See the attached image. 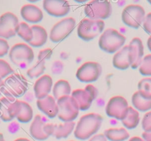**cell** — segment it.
Wrapping results in <instances>:
<instances>
[{
  "label": "cell",
  "mask_w": 151,
  "mask_h": 141,
  "mask_svg": "<svg viewBox=\"0 0 151 141\" xmlns=\"http://www.w3.org/2000/svg\"><path fill=\"white\" fill-rule=\"evenodd\" d=\"M138 90L144 91L151 95V77L143 78L138 83Z\"/></svg>",
  "instance_id": "33"
},
{
  "label": "cell",
  "mask_w": 151,
  "mask_h": 141,
  "mask_svg": "<svg viewBox=\"0 0 151 141\" xmlns=\"http://www.w3.org/2000/svg\"><path fill=\"white\" fill-rule=\"evenodd\" d=\"M3 85H4V81L2 80V79L1 78H0V95H1V90H2V88H3Z\"/></svg>",
  "instance_id": "44"
},
{
  "label": "cell",
  "mask_w": 151,
  "mask_h": 141,
  "mask_svg": "<svg viewBox=\"0 0 151 141\" xmlns=\"http://www.w3.org/2000/svg\"><path fill=\"white\" fill-rule=\"evenodd\" d=\"M19 19L14 13L6 12L0 16V38L7 39L17 33Z\"/></svg>",
  "instance_id": "14"
},
{
  "label": "cell",
  "mask_w": 151,
  "mask_h": 141,
  "mask_svg": "<svg viewBox=\"0 0 151 141\" xmlns=\"http://www.w3.org/2000/svg\"><path fill=\"white\" fill-rule=\"evenodd\" d=\"M45 61H40L38 60L37 63L34 65L30 68L27 69V76L30 79L33 78H39L42 76L45 70Z\"/></svg>",
  "instance_id": "30"
},
{
  "label": "cell",
  "mask_w": 151,
  "mask_h": 141,
  "mask_svg": "<svg viewBox=\"0 0 151 141\" xmlns=\"http://www.w3.org/2000/svg\"><path fill=\"white\" fill-rule=\"evenodd\" d=\"M105 22L101 20H93L86 18L80 21L78 26V35L85 41H90L103 33Z\"/></svg>",
  "instance_id": "4"
},
{
  "label": "cell",
  "mask_w": 151,
  "mask_h": 141,
  "mask_svg": "<svg viewBox=\"0 0 151 141\" xmlns=\"http://www.w3.org/2000/svg\"><path fill=\"white\" fill-rule=\"evenodd\" d=\"M101 115L91 113L83 115L75 126L74 135L80 140H86L97 134L103 123Z\"/></svg>",
  "instance_id": "1"
},
{
  "label": "cell",
  "mask_w": 151,
  "mask_h": 141,
  "mask_svg": "<svg viewBox=\"0 0 151 141\" xmlns=\"http://www.w3.org/2000/svg\"><path fill=\"white\" fill-rule=\"evenodd\" d=\"M8 54L12 63L18 66L30 64L35 57L32 47L24 43L13 45L9 50Z\"/></svg>",
  "instance_id": "7"
},
{
  "label": "cell",
  "mask_w": 151,
  "mask_h": 141,
  "mask_svg": "<svg viewBox=\"0 0 151 141\" xmlns=\"http://www.w3.org/2000/svg\"><path fill=\"white\" fill-rule=\"evenodd\" d=\"M52 49L50 48H44L38 52V60L40 61H46L47 60H50V57L52 55Z\"/></svg>",
  "instance_id": "35"
},
{
  "label": "cell",
  "mask_w": 151,
  "mask_h": 141,
  "mask_svg": "<svg viewBox=\"0 0 151 141\" xmlns=\"http://www.w3.org/2000/svg\"><path fill=\"white\" fill-rule=\"evenodd\" d=\"M70 95L77 101L79 110L82 111L88 110L94 101L92 97L85 89L74 90Z\"/></svg>",
  "instance_id": "21"
},
{
  "label": "cell",
  "mask_w": 151,
  "mask_h": 141,
  "mask_svg": "<svg viewBox=\"0 0 151 141\" xmlns=\"http://www.w3.org/2000/svg\"><path fill=\"white\" fill-rule=\"evenodd\" d=\"M20 100L4 95L0 98V119L9 122L16 118L20 110Z\"/></svg>",
  "instance_id": "13"
},
{
  "label": "cell",
  "mask_w": 151,
  "mask_h": 141,
  "mask_svg": "<svg viewBox=\"0 0 151 141\" xmlns=\"http://www.w3.org/2000/svg\"><path fill=\"white\" fill-rule=\"evenodd\" d=\"M27 89V80L23 75L11 73L4 79L1 93L4 95L17 98L24 95Z\"/></svg>",
  "instance_id": "3"
},
{
  "label": "cell",
  "mask_w": 151,
  "mask_h": 141,
  "mask_svg": "<svg viewBox=\"0 0 151 141\" xmlns=\"http://www.w3.org/2000/svg\"><path fill=\"white\" fill-rule=\"evenodd\" d=\"M128 141H145L142 138L139 137H133L131 139H129Z\"/></svg>",
  "instance_id": "42"
},
{
  "label": "cell",
  "mask_w": 151,
  "mask_h": 141,
  "mask_svg": "<svg viewBox=\"0 0 151 141\" xmlns=\"http://www.w3.org/2000/svg\"><path fill=\"white\" fill-rule=\"evenodd\" d=\"M128 103L124 97L115 95L108 101L106 107V113L108 116L117 120H123L128 111Z\"/></svg>",
  "instance_id": "12"
},
{
  "label": "cell",
  "mask_w": 151,
  "mask_h": 141,
  "mask_svg": "<svg viewBox=\"0 0 151 141\" xmlns=\"http://www.w3.org/2000/svg\"><path fill=\"white\" fill-rule=\"evenodd\" d=\"M130 45L133 48V53L134 57V63L131 66L132 68H137L139 67L144 55V46L142 41L139 38H134L130 42Z\"/></svg>",
  "instance_id": "23"
},
{
  "label": "cell",
  "mask_w": 151,
  "mask_h": 141,
  "mask_svg": "<svg viewBox=\"0 0 151 141\" xmlns=\"http://www.w3.org/2000/svg\"><path fill=\"white\" fill-rule=\"evenodd\" d=\"M84 12L88 19L103 21L111 16V3L107 0H92L85 6Z\"/></svg>",
  "instance_id": "5"
},
{
  "label": "cell",
  "mask_w": 151,
  "mask_h": 141,
  "mask_svg": "<svg viewBox=\"0 0 151 141\" xmlns=\"http://www.w3.org/2000/svg\"><path fill=\"white\" fill-rule=\"evenodd\" d=\"M0 141H5L4 140V136H3V135L1 133V132H0Z\"/></svg>",
  "instance_id": "46"
},
{
  "label": "cell",
  "mask_w": 151,
  "mask_h": 141,
  "mask_svg": "<svg viewBox=\"0 0 151 141\" xmlns=\"http://www.w3.org/2000/svg\"><path fill=\"white\" fill-rule=\"evenodd\" d=\"M14 141H31V140H29L27 139V138H22V137H20V138H18V139L15 140Z\"/></svg>",
  "instance_id": "45"
},
{
  "label": "cell",
  "mask_w": 151,
  "mask_h": 141,
  "mask_svg": "<svg viewBox=\"0 0 151 141\" xmlns=\"http://www.w3.org/2000/svg\"><path fill=\"white\" fill-rule=\"evenodd\" d=\"M113 66L119 70H126L134 63L133 48L130 44L118 50L113 57Z\"/></svg>",
  "instance_id": "15"
},
{
  "label": "cell",
  "mask_w": 151,
  "mask_h": 141,
  "mask_svg": "<svg viewBox=\"0 0 151 141\" xmlns=\"http://www.w3.org/2000/svg\"><path fill=\"white\" fill-rule=\"evenodd\" d=\"M108 140L103 134H96L88 139V141H107Z\"/></svg>",
  "instance_id": "40"
},
{
  "label": "cell",
  "mask_w": 151,
  "mask_h": 141,
  "mask_svg": "<svg viewBox=\"0 0 151 141\" xmlns=\"http://www.w3.org/2000/svg\"><path fill=\"white\" fill-rule=\"evenodd\" d=\"M75 123L74 121L64 122L60 124H55L53 135L56 139L66 138L75 130Z\"/></svg>",
  "instance_id": "25"
},
{
  "label": "cell",
  "mask_w": 151,
  "mask_h": 141,
  "mask_svg": "<svg viewBox=\"0 0 151 141\" xmlns=\"http://www.w3.org/2000/svg\"><path fill=\"white\" fill-rule=\"evenodd\" d=\"M133 106L137 111L147 112L151 110V95L142 90H138L132 95Z\"/></svg>",
  "instance_id": "20"
},
{
  "label": "cell",
  "mask_w": 151,
  "mask_h": 141,
  "mask_svg": "<svg viewBox=\"0 0 151 141\" xmlns=\"http://www.w3.org/2000/svg\"><path fill=\"white\" fill-rule=\"evenodd\" d=\"M44 10L54 17H63L70 11V4L66 0H44Z\"/></svg>",
  "instance_id": "16"
},
{
  "label": "cell",
  "mask_w": 151,
  "mask_h": 141,
  "mask_svg": "<svg viewBox=\"0 0 151 141\" xmlns=\"http://www.w3.org/2000/svg\"><path fill=\"white\" fill-rule=\"evenodd\" d=\"M55 124L48 123L47 120L40 115H36L29 126V133L37 140H45L53 135Z\"/></svg>",
  "instance_id": "8"
},
{
  "label": "cell",
  "mask_w": 151,
  "mask_h": 141,
  "mask_svg": "<svg viewBox=\"0 0 151 141\" xmlns=\"http://www.w3.org/2000/svg\"><path fill=\"white\" fill-rule=\"evenodd\" d=\"M36 105L38 110L50 118H54L58 115V107L57 100L51 95H48L43 98L37 99Z\"/></svg>",
  "instance_id": "17"
},
{
  "label": "cell",
  "mask_w": 151,
  "mask_h": 141,
  "mask_svg": "<svg viewBox=\"0 0 151 141\" xmlns=\"http://www.w3.org/2000/svg\"><path fill=\"white\" fill-rule=\"evenodd\" d=\"M145 17V10L139 4H129L123 9L122 20L130 27L138 29Z\"/></svg>",
  "instance_id": "10"
},
{
  "label": "cell",
  "mask_w": 151,
  "mask_h": 141,
  "mask_svg": "<svg viewBox=\"0 0 151 141\" xmlns=\"http://www.w3.org/2000/svg\"><path fill=\"white\" fill-rule=\"evenodd\" d=\"M58 113V117L63 122L74 121L79 114L77 101L71 95H64L57 100Z\"/></svg>",
  "instance_id": "6"
},
{
  "label": "cell",
  "mask_w": 151,
  "mask_h": 141,
  "mask_svg": "<svg viewBox=\"0 0 151 141\" xmlns=\"http://www.w3.org/2000/svg\"><path fill=\"white\" fill-rule=\"evenodd\" d=\"M142 126L144 132H151V111L147 112L142 120Z\"/></svg>",
  "instance_id": "34"
},
{
  "label": "cell",
  "mask_w": 151,
  "mask_h": 141,
  "mask_svg": "<svg viewBox=\"0 0 151 141\" xmlns=\"http://www.w3.org/2000/svg\"><path fill=\"white\" fill-rule=\"evenodd\" d=\"M140 121L139 113L133 107H128L126 117L122 120L123 126L128 129H134L139 125Z\"/></svg>",
  "instance_id": "27"
},
{
  "label": "cell",
  "mask_w": 151,
  "mask_h": 141,
  "mask_svg": "<svg viewBox=\"0 0 151 141\" xmlns=\"http://www.w3.org/2000/svg\"><path fill=\"white\" fill-rule=\"evenodd\" d=\"M33 32V38L30 42L28 43L29 46L35 48L41 47L47 43L48 39V34L47 30L43 26L38 24H34L31 26Z\"/></svg>",
  "instance_id": "22"
},
{
  "label": "cell",
  "mask_w": 151,
  "mask_h": 141,
  "mask_svg": "<svg viewBox=\"0 0 151 141\" xmlns=\"http://www.w3.org/2000/svg\"><path fill=\"white\" fill-rule=\"evenodd\" d=\"M126 38L123 34L113 28L105 29L99 38V46L103 51L114 54L124 46Z\"/></svg>",
  "instance_id": "2"
},
{
  "label": "cell",
  "mask_w": 151,
  "mask_h": 141,
  "mask_svg": "<svg viewBox=\"0 0 151 141\" xmlns=\"http://www.w3.org/2000/svg\"><path fill=\"white\" fill-rule=\"evenodd\" d=\"M101 65L97 62H86L81 65L76 72L77 79L83 83L96 82L102 73Z\"/></svg>",
  "instance_id": "11"
},
{
  "label": "cell",
  "mask_w": 151,
  "mask_h": 141,
  "mask_svg": "<svg viewBox=\"0 0 151 141\" xmlns=\"http://www.w3.org/2000/svg\"><path fill=\"white\" fill-rule=\"evenodd\" d=\"M103 135L110 141H125L130 137L125 128H109L104 131Z\"/></svg>",
  "instance_id": "24"
},
{
  "label": "cell",
  "mask_w": 151,
  "mask_h": 141,
  "mask_svg": "<svg viewBox=\"0 0 151 141\" xmlns=\"http://www.w3.org/2000/svg\"><path fill=\"white\" fill-rule=\"evenodd\" d=\"M69 141H74V140H69Z\"/></svg>",
  "instance_id": "48"
},
{
  "label": "cell",
  "mask_w": 151,
  "mask_h": 141,
  "mask_svg": "<svg viewBox=\"0 0 151 141\" xmlns=\"http://www.w3.org/2000/svg\"><path fill=\"white\" fill-rule=\"evenodd\" d=\"M72 93L71 85L68 81L60 79L57 81L52 86V96L56 100L64 95H70Z\"/></svg>",
  "instance_id": "26"
},
{
  "label": "cell",
  "mask_w": 151,
  "mask_h": 141,
  "mask_svg": "<svg viewBox=\"0 0 151 141\" xmlns=\"http://www.w3.org/2000/svg\"><path fill=\"white\" fill-rule=\"evenodd\" d=\"M64 68V64L60 60H55L53 62L52 66L51 67V70L54 74H60L62 73Z\"/></svg>",
  "instance_id": "36"
},
{
  "label": "cell",
  "mask_w": 151,
  "mask_h": 141,
  "mask_svg": "<svg viewBox=\"0 0 151 141\" xmlns=\"http://www.w3.org/2000/svg\"><path fill=\"white\" fill-rule=\"evenodd\" d=\"M147 47H148V49L151 51V36L149 37L148 39H147Z\"/></svg>",
  "instance_id": "43"
},
{
  "label": "cell",
  "mask_w": 151,
  "mask_h": 141,
  "mask_svg": "<svg viewBox=\"0 0 151 141\" xmlns=\"http://www.w3.org/2000/svg\"><path fill=\"white\" fill-rule=\"evenodd\" d=\"M9 50L10 46L7 41L4 38H0V57L6 55L9 52Z\"/></svg>",
  "instance_id": "37"
},
{
  "label": "cell",
  "mask_w": 151,
  "mask_h": 141,
  "mask_svg": "<svg viewBox=\"0 0 151 141\" xmlns=\"http://www.w3.org/2000/svg\"><path fill=\"white\" fill-rule=\"evenodd\" d=\"M142 139L144 140L145 141H151V132H143Z\"/></svg>",
  "instance_id": "41"
},
{
  "label": "cell",
  "mask_w": 151,
  "mask_h": 141,
  "mask_svg": "<svg viewBox=\"0 0 151 141\" xmlns=\"http://www.w3.org/2000/svg\"><path fill=\"white\" fill-rule=\"evenodd\" d=\"M85 90L87 92L89 93V95L92 97L93 100H95L97 98V95H98L99 91L97 88H96L94 85H91V84H88L85 87Z\"/></svg>",
  "instance_id": "39"
},
{
  "label": "cell",
  "mask_w": 151,
  "mask_h": 141,
  "mask_svg": "<svg viewBox=\"0 0 151 141\" xmlns=\"http://www.w3.org/2000/svg\"><path fill=\"white\" fill-rule=\"evenodd\" d=\"M20 110L16 118L22 123H29L33 118V110L29 103L20 100Z\"/></svg>",
  "instance_id": "28"
},
{
  "label": "cell",
  "mask_w": 151,
  "mask_h": 141,
  "mask_svg": "<svg viewBox=\"0 0 151 141\" xmlns=\"http://www.w3.org/2000/svg\"><path fill=\"white\" fill-rule=\"evenodd\" d=\"M148 2L150 3V4H151V0H148Z\"/></svg>",
  "instance_id": "47"
},
{
  "label": "cell",
  "mask_w": 151,
  "mask_h": 141,
  "mask_svg": "<svg viewBox=\"0 0 151 141\" xmlns=\"http://www.w3.org/2000/svg\"><path fill=\"white\" fill-rule=\"evenodd\" d=\"M16 34L27 43L30 42L33 38V32H32V28L26 22H20L19 24Z\"/></svg>",
  "instance_id": "29"
},
{
  "label": "cell",
  "mask_w": 151,
  "mask_h": 141,
  "mask_svg": "<svg viewBox=\"0 0 151 141\" xmlns=\"http://www.w3.org/2000/svg\"><path fill=\"white\" fill-rule=\"evenodd\" d=\"M13 69L4 60L0 59V78L4 79L13 73Z\"/></svg>",
  "instance_id": "32"
},
{
  "label": "cell",
  "mask_w": 151,
  "mask_h": 141,
  "mask_svg": "<svg viewBox=\"0 0 151 141\" xmlns=\"http://www.w3.org/2000/svg\"><path fill=\"white\" fill-rule=\"evenodd\" d=\"M76 25V20L72 17L61 19L55 24L50 32V39L53 43H58L67 38Z\"/></svg>",
  "instance_id": "9"
},
{
  "label": "cell",
  "mask_w": 151,
  "mask_h": 141,
  "mask_svg": "<svg viewBox=\"0 0 151 141\" xmlns=\"http://www.w3.org/2000/svg\"><path fill=\"white\" fill-rule=\"evenodd\" d=\"M53 86V81L52 76L48 74H44L40 76L33 85L34 93L37 99L43 98L50 95Z\"/></svg>",
  "instance_id": "18"
},
{
  "label": "cell",
  "mask_w": 151,
  "mask_h": 141,
  "mask_svg": "<svg viewBox=\"0 0 151 141\" xmlns=\"http://www.w3.org/2000/svg\"><path fill=\"white\" fill-rule=\"evenodd\" d=\"M139 68L142 75L146 76H151V54H147L143 57Z\"/></svg>",
  "instance_id": "31"
},
{
  "label": "cell",
  "mask_w": 151,
  "mask_h": 141,
  "mask_svg": "<svg viewBox=\"0 0 151 141\" xmlns=\"http://www.w3.org/2000/svg\"><path fill=\"white\" fill-rule=\"evenodd\" d=\"M20 14L24 20L32 24L39 23L44 17L41 8L32 4H27L22 6Z\"/></svg>",
  "instance_id": "19"
},
{
  "label": "cell",
  "mask_w": 151,
  "mask_h": 141,
  "mask_svg": "<svg viewBox=\"0 0 151 141\" xmlns=\"http://www.w3.org/2000/svg\"><path fill=\"white\" fill-rule=\"evenodd\" d=\"M142 24L145 31L151 36V13L146 15Z\"/></svg>",
  "instance_id": "38"
}]
</instances>
